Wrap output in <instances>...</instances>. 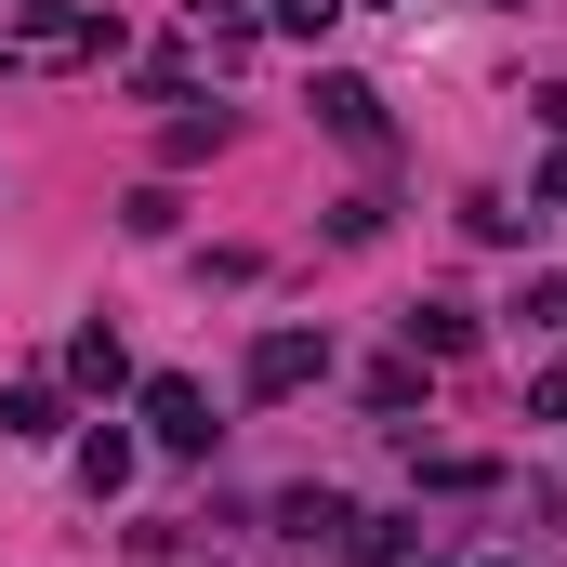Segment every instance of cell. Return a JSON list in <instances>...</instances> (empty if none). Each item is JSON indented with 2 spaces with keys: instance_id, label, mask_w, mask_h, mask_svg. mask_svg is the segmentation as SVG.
<instances>
[{
  "instance_id": "16",
  "label": "cell",
  "mask_w": 567,
  "mask_h": 567,
  "mask_svg": "<svg viewBox=\"0 0 567 567\" xmlns=\"http://www.w3.org/2000/svg\"><path fill=\"white\" fill-rule=\"evenodd\" d=\"M528 330H567V278H528V303H515Z\"/></svg>"
},
{
  "instance_id": "13",
  "label": "cell",
  "mask_w": 567,
  "mask_h": 567,
  "mask_svg": "<svg viewBox=\"0 0 567 567\" xmlns=\"http://www.w3.org/2000/svg\"><path fill=\"white\" fill-rule=\"evenodd\" d=\"M120 225H133V238H172V225H185V198H172V185H133V198H120Z\"/></svg>"
},
{
  "instance_id": "12",
  "label": "cell",
  "mask_w": 567,
  "mask_h": 567,
  "mask_svg": "<svg viewBox=\"0 0 567 567\" xmlns=\"http://www.w3.org/2000/svg\"><path fill=\"white\" fill-rule=\"evenodd\" d=\"M462 225H475V238H488V251H515V238H528V225H542V212H515V198H462Z\"/></svg>"
},
{
  "instance_id": "8",
  "label": "cell",
  "mask_w": 567,
  "mask_h": 567,
  "mask_svg": "<svg viewBox=\"0 0 567 567\" xmlns=\"http://www.w3.org/2000/svg\"><path fill=\"white\" fill-rule=\"evenodd\" d=\"M133 462H145V435H120V423L80 435V488H93V502H120V488H133Z\"/></svg>"
},
{
  "instance_id": "6",
  "label": "cell",
  "mask_w": 567,
  "mask_h": 567,
  "mask_svg": "<svg viewBox=\"0 0 567 567\" xmlns=\"http://www.w3.org/2000/svg\"><path fill=\"white\" fill-rule=\"evenodd\" d=\"M278 528H290V542H330V555H357V542H370V515H357L343 488H290V502H278Z\"/></svg>"
},
{
  "instance_id": "19",
  "label": "cell",
  "mask_w": 567,
  "mask_h": 567,
  "mask_svg": "<svg viewBox=\"0 0 567 567\" xmlns=\"http://www.w3.org/2000/svg\"><path fill=\"white\" fill-rule=\"evenodd\" d=\"M475 13H515V0H475Z\"/></svg>"
},
{
  "instance_id": "17",
  "label": "cell",
  "mask_w": 567,
  "mask_h": 567,
  "mask_svg": "<svg viewBox=\"0 0 567 567\" xmlns=\"http://www.w3.org/2000/svg\"><path fill=\"white\" fill-rule=\"evenodd\" d=\"M528 120H542V133L567 145V80H542V93H528Z\"/></svg>"
},
{
  "instance_id": "14",
  "label": "cell",
  "mask_w": 567,
  "mask_h": 567,
  "mask_svg": "<svg viewBox=\"0 0 567 567\" xmlns=\"http://www.w3.org/2000/svg\"><path fill=\"white\" fill-rule=\"evenodd\" d=\"M330 13H343V0H265V27H278V40H330Z\"/></svg>"
},
{
  "instance_id": "1",
  "label": "cell",
  "mask_w": 567,
  "mask_h": 567,
  "mask_svg": "<svg viewBox=\"0 0 567 567\" xmlns=\"http://www.w3.org/2000/svg\"><path fill=\"white\" fill-rule=\"evenodd\" d=\"M0 53H27V66H106V53H120V13H93V0H27Z\"/></svg>"
},
{
  "instance_id": "2",
  "label": "cell",
  "mask_w": 567,
  "mask_h": 567,
  "mask_svg": "<svg viewBox=\"0 0 567 567\" xmlns=\"http://www.w3.org/2000/svg\"><path fill=\"white\" fill-rule=\"evenodd\" d=\"M317 133H330V145H357V158H383V145H396V120H383V93H370V80L317 66Z\"/></svg>"
},
{
  "instance_id": "15",
  "label": "cell",
  "mask_w": 567,
  "mask_h": 567,
  "mask_svg": "<svg viewBox=\"0 0 567 567\" xmlns=\"http://www.w3.org/2000/svg\"><path fill=\"white\" fill-rule=\"evenodd\" d=\"M528 423H567V357H542V370H528Z\"/></svg>"
},
{
  "instance_id": "9",
  "label": "cell",
  "mask_w": 567,
  "mask_h": 567,
  "mask_svg": "<svg viewBox=\"0 0 567 567\" xmlns=\"http://www.w3.org/2000/svg\"><path fill=\"white\" fill-rule=\"evenodd\" d=\"M40 435H66V396L53 383H0V449H40Z\"/></svg>"
},
{
  "instance_id": "5",
  "label": "cell",
  "mask_w": 567,
  "mask_h": 567,
  "mask_svg": "<svg viewBox=\"0 0 567 567\" xmlns=\"http://www.w3.org/2000/svg\"><path fill=\"white\" fill-rule=\"evenodd\" d=\"M396 343H410L423 370H449V357H475V303H449V290H423V303L396 317Z\"/></svg>"
},
{
  "instance_id": "3",
  "label": "cell",
  "mask_w": 567,
  "mask_h": 567,
  "mask_svg": "<svg viewBox=\"0 0 567 567\" xmlns=\"http://www.w3.org/2000/svg\"><path fill=\"white\" fill-rule=\"evenodd\" d=\"M133 410H145V435H158L172 462H198V449H212V396H198L185 370H158V383H133Z\"/></svg>"
},
{
  "instance_id": "20",
  "label": "cell",
  "mask_w": 567,
  "mask_h": 567,
  "mask_svg": "<svg viewBox=\"0 0 567 567\" xmlns=\"http://www.w3.org/2000/svg\"><path fill=\"white\" fill-rule=\"evenodd\" d=\"M488 567H528V555H488Z\"/></svg>"
},
{
  "instance_id": "10",
  "label": "cell",
  "mask_w": 567,
  "mask_h": 567,
  "mask_svg": "<svg viewBox=\"0 0 567 567\" xmlns=\"http://www.w3.org/2000/svg\"><path fill=\"white\" fill-rule=\"evenodd\" d=\"M225 133H238L225 106H172V133H158V158H172V172H198V158H225Z\"/></svg>"
},
{
  "instance_id": "18",
  "label": "cell",
  "mask_w": 567,
  "mask_h": 567,
  "mask_svg": "<svg viewBox=\"0 0 567 567\" xmlns=\"http://www.w3.org/2000/svg\"><path fill=\"white\" fill-rule=\"evenodd\" d=\"M528 198H542V212H567V145L542 158V185H528Z\"/></svg>"
},
{
  "instance_id": "11",
  "label": "cell",
  "mask_w": 567,
  "mask_h": 567,
  "mask_svg": "<svg viewBox=\"0 0 567 567\" xmlns=\"http://www.w3.org/2000/svg\"><path fill=\"white\" fill-rule=\"evenodd\" d=\"M370 410L410 423V410H423V357H383V370H370Z\"/></svg>"
},
{
  "instance_id": "4",
  "label": "cell",
  "mask_w": 567,
  "mask_h": 567,
  "mask_svg": "<svg viewBox=\"0 0 567 567\" xmlns=\"http://www.w3.org/2000/svg\"><path fill=\"white\" fill-rule=\"evenodd\" d=\"M303 383H330V330H265L251 343V396H303Z\"/></svg>"
},
{
  "instance_id": "7",
  "label": "cell",
  "mask_w": 567,
  "mask_h": 567,
  "mask_svg": "<svg viewBox=\"0 0 567 567\" xmlns=\"http://www.w3.org/2000/svg\"><path fill=\"white\" fill-rule=\"evenodd\" d=\"M66 383H80V396H133V343H120L106 317H93V330H66Z\"/></svg>"
}]
</instances>
